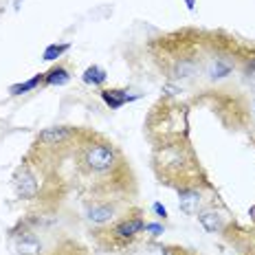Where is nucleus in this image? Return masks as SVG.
Here are the masks:
<instances>
[{
	"mask_svg": "<svg viewBox=\"0 0 255 255\" xmlns=\"http://www.w3.org/2000/svg\"><path fill=\"white\" fill-rule=\"evenodd\" d=\"M75 158L79 161L77 163L79 172L90 183L95 196L124 189L126 187L124 180L132 183L130 167H128L126 158L121 156L117 145L102 139V136L84 132V141L79 143Z\"/></svg>",
	"mask_w": 255,
	"mask_h": 255,
	"instance_id": "f257e3e1",
	"label": "nucleus"
},
{
	"mask_svg": "<svg viewBox=\"0 0 255 255\" xmlns=\"http://www.w3.org/2000/svg\"><path fill=\"white\" fill-rule=\"evenodd\" d=\"M154 169L158 178L176 187H196L200 167L194 150L185 139H172L158 143L154 150Z\"/></svg>",
	"mask_w": 255,
	"mask_h": 255,
	"instance_id": "f03ea898",
	"label": "nucleus"
},
{
	"mask_svg": "<svg viewBox=\"0 0 255 255\" xmlns=\"http://www.w3.org/2000/svg\"><path fill=\"white\" fill-rule=\"evenodd\" d=\"M141 231H145V220L141 216H130V218H124V220L115 222L113 231H110V238L117 240L119 244H128L132 242Z\"/></svg>",
	"mask_w": 255,
	"mask_h": 255,
	"instance_id": "7ed1b4c3",
	"label": "nucleus"
},
{
	"mask_svg": "<svg viewBox=\"0 0 255 255\" xmlns=\"http://www.w3.org/2000/svg\"><path fill=\"white\" fill-rule=\"evenodd\" d=\"M119 216V198H110V200H102V203H93L86 209V218L93 225H108L115 222Z\"/></svg>",
	"mask_w": 255,
	"mask_h": 255,
	"instance_id": "20e7f679",
	"label": "nucleus"
},
{
	"mask_svg": "<svg viewBox=\"0 0 255 255\" xmlns=\"http://www.w3.org/2000/svg\"><path fill=\"white\" fill-rule=\"evenodd\" d=\"M79 134L77 128H68V126H55V128H46L38 134V143L46 147H55V145H64V143L73 141Z\"/></svg>",
	"mask_w": 255,
	"mask_h": 255,
	"instance_id": "39448f33",
	"label": "nucleus"
},
{
	"mask_svg": "<svg viewBox=\"0 0 255 255\" xmlns=\"http://www.w3.org/2000/svg\"><path fill=\"white\" fill-rule=\"evenodd\" d=\"M200 200H203V196H200V191L196 187H180L178 189V207L180 211H185V214H196L200 207Z\"/></svg>",
	"mask_w": 255,
	"mask_h": 255,
	"instance_id": "423d86ee",
	"label": "nucleus"
},
{
	"mask_svg": "<svg viewBox=\"0 0 255 255\" xmlns=\"http://www.w3.org/2000/svg\"><path fill=\"white\" fill-rule=\"evenodd\" d=\"M18 253L20 255H42V242L31 231H24L18 236Z\"/></svg>",
	"mask_w": 255,
	"mask_h": 255,
	"instance_id": "0eeeda50",
	"label": "nucleus"
},
{
	"mask_svg": "<svg viewBox=\"0 0 255 255\" xmlns=\"http://www.w3.org/2000/svg\"><path fill=\"white\" fill-rule=\"evenodd\" d=\"M198 222L203 225V229L209 231V233H216V231L222 229V216L216 214V211H205V214H200Z\"/></svg>",
	"mask_w": 255,
	"mask_h": 255,
	"instance_id": "6e6552de",
	"label": "nucleus"
},
{
	"mask_svg": "<svg viewBox=\"0 0 255 255\" xmlns=\"http://www.w3.org/2000/svg\"><path fill=\"white\" fill-rule=\"evenodd\" d=\"M102 97H104V102L108 104L110 108H121L126 102H130L132 99V97H128L126 95V90H104Z\"/></svg>",
	"mask_w": 255,
	"mask_h": 255,
	"instance_id": "1a4fd4ad",
	"label": "nucleus"
},
{
	"mask_svg": "<svg viewBox=\"0 0 255 255\" xmlns=\"http://www.w3.org/2000/svg\"><path fill=\"white\" fill-rule=\"evenodd\" d=\"M68 79H71V75H68V71L64 66H53L49 73H46L44 75V84H57V86H60V84H66Z\"/></svg>",
	"mask_w": 255,
	"mask_h": 255,
	"instance_id": "9d476101",
	"label": "nucleus"
},
{
	"mask_svg": "<svg viewBox=\"0 0 255 255\" xmlns=\"http://www.w3.org/2000/svg\"><path fill=\"white\" fill-rule=\"evenodd\" d=\"M84 82L86 84H93V86H99V84L106 82V71L99 66H90L86 73H84Z\"/></svg>",
	"mask_w": 255,
	"mask_h": 255,
	"instance_id": "9b49d317",
	"label": "nucleus"
},
{
	"mask_svg": "<svg viewBox=\"0 0 255 255\" xmlns=\"http://www.w3.org/2000/svg\"><path fill=\"white\" fill-rule=\"evenodd\" d=\"M40 82H44V75H35L33 79H29V82H24V84H18V86H11V95H22L26 93V90H31V88H35Z\"/></svg>",
	"mask_w": 255,
	"mask_h": 255,
	"instance_id": "f8f14e48",
	"label": "nucleus"
},
{
	"mask_svg": "<svg viewBox=\"0 0 255 255\" xmlns=\"http://www.w3.org/2000/svg\"><path fill=\"white\" fill-rule=\"evenodd\" d=\"M68 49H71V46H68V44H51L49 49L44 51V60H46V62H51V60H57V57H60V55H64V53H66Z\"/></svg>",
	"mask_w": 255,
	"mask_h": 255,
	"instance_id": "ddd939ff",
	"label": "nucleus"
},
{
	"mask_svg": "<svg viewBox=\"0 0 255 255\" xmlns=\"http://www.w3.org/2000/svg\"><path fill=\"white\" fill-rule=\"evenodd\" d=\"M49 255H86V253H84V249H82V247H77V244L66 242V244H64V247L55 249V251L49 253Z\"/></svg>",
	"mask_w": 255,
	"mask_h": 255,
	"instance_id": "4468645a",
	"label": "nucleus"
},
{
	"mask_svg": "<svg viewBox=\"0 0 255 255\" xmlns=\"http://www.w3.org/2000/svg\"><path fill=\"white\" fill-rule=\"evenodd\" d=\"M244 79L249 82V86L255 90V57L247 62V66H244Z\"/></svg>",
	"mask_w": 255,
	"mask_h": 255,
	"instance_id": "2eb2a0df",
	"label": "nucleus"
},
{
	"mask_svg": "<svg viewBox=\"0 0 255 255\" xmlns=\"http://www.w3.org/2000/svg\"><path fill=\"white\" fill-rule=\"evenodd\" d=\"M154 209H156V214H158V216H163V218H165V216H167V211H165V209H163V207H161V205H158V203H156V205H154Z\"/></svg>",
	"mask_w": 255,
	"mask_h": 255,
	"instance_id": "dca6fc26",
	"label": "nucleus"
}]
</instances>
